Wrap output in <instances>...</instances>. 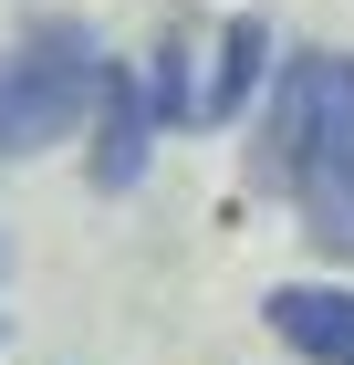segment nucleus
<instances>
[{
  "label": "nucleus",
  "instance_id": "1",
  "mask_svg": "<svg viewBox=\"0 0 354 365\" xmlns=\"http://www.w3.org/2000/svg\"><path fill=\"white\" fill-rule=\"evenodd\" d=\"M250 188L302 209V240L354 261V53H292L250 146Z\"/></svg>",
  "mask_w": 354,
  "mask_h": 365
},
{
  "label": "nucleus",
  "instance_id": "2",
  "mask_svg": "<svg viewBox=\"0 0 354 365\" xmlns=\"http://www.w3.org/2000/svg\"><path fill=\"white\" fill-rule=\"evenodd\" d=\"M94 73H105V42L83 21H31L0 53V157L63 146L83 125V105H94Z\"/></svg>",
  "mask_w": 354,
  "mask_h": 365
},
{
  "label": "nucleus",
  "instance_id": "3",
  "mask_svg": "<svg viewBox=\"0 0 354 365\" xmlns=\"http://www.w3.org/2000/svg\"><path fill=\"white\" fill-rule=\"evenodd\" d=\"M94 136H83V178L94 188H136L146 178V157H157V115H146V84L125 73V63H105L94 73Z\"/></svg>",
  "mask_w": 354,
  "mask_h": 365
},
{
  "label": "nucleus",
  "instance_id": "4",
  "mask_svg": "<svg viewBox=\"0 0 354 365\" xmlns=\"http://www.w3.org/2000/svg\"><path fill=\"white\" fill-rule=\"evenodd\" d=\"M261 313H271V334L292 344V355L354 365V292H344V282H281Z\"/></svg>",
  "mask_w": 354,
  "mask_h": 365
},
{
  "label": "nucleus",
  "instance_id": "5",
  "mask_svg": "<svg viewBox=\"0 0 354 365\" xmlns=\"http://www.w3.org/2000/svg\"><path fill=\"white\" fill-rule=\"evenodd\" d=\"M261 73H271V31L261 21H219L209 31V84H198V125H240Z\"/></svg>",
  "mask_w": 354,
  "mask_h": 365
}]
</instances>
